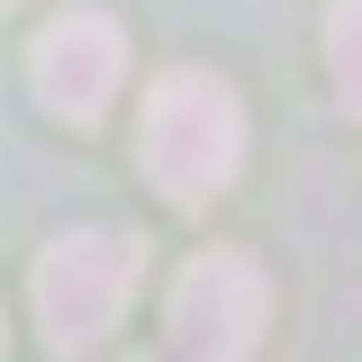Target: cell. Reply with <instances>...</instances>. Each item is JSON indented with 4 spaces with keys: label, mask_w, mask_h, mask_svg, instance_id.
Listing matches in <instances>:
<instances>
[{
    "label": "cell",
    "mask_w": 362,
    "mask_h": 362,
    "mask_svg": "<svg viewBox=\"0 0 362 362\" xmlns=\"http://www.w3.org/2000/svg\"><path fill=\"white\" fill-rule=\"evenodd\" d=\"M136 154H145V173L173 190L181 209H199L209 190L235 181L245 163V109H235V90L218 73H163V82L145 90V127H136Z\"/></svg>",
    "instance_id": "cell-1"
},
{
    "label": "cell",
    "mask_w": 362,
    "mask_h": 362,
    "mask_svg": "<svg viewBox=\"0 0 362 362\" xmlns=\"http://www.w3.org/2000/svg\"><path fill=\"white\" fill-rule=\"evenodd\" d=\"M136 281H145V245H136V235L82 226V235L45 245V263H37V317H45V344H54V354L100 344V335L127 317Z\"/></svg>",
    "instance_id": "cell-2"
},
{
    "label": "cell",
    "mask_w": 362,
    "mask_h": 362,
    "mask_svg": "<svg viewBox=\"0 0 362 362\" xmlns=\"http://www.w3.org/2000/svg\"><path fill=\"white\" fill-rule=\"evenodd\" d=\"M272 326V281L245 254H199L173 281V344L181 354H254Z\"/></svg>",
    "instance_id": "cell-3"
},
{
    "label": "cell",
    "mask_w": 362,
    "mask_h": 362,
    "mask_svg": "<svg viewBox=\"0 0 362 362\" xmlns=\"http://www.w3.org/2000/svg\"><path fill=\"white\" fill-rule=\"evenodd\" d=\"M118 73H127V37H118L109 9H64V18L37 37V54H28L37 100L54 109V118H73V127H100Z\"/></svg>",
    "instance_id": "cell-4"
},
{
    "label": "cell",
    "mask_w": 362,
    "mask_h": 362,
    "mask_svg": "<svg viewBox=\"0 0 362 362\" xmlns=\"http://www.w3.org/2000/svg\"><path fill=\"white\" fill-rule=\"evenodd\" d=\"M326 73H335V100L362 118V0L326 9Z\"/></svg>",
    "instance_id": "cell-5"
},
{
    "label": "cell",
    "mask_w": 362,
    "mask_h": 362,
    "mask_svg": "<svg viewBox=\"0 0 362 362\" xmlns=\"http://www.w3.org/2000/svg\"><path fill=\"white\" fill-rule=\"evenodd\" d=\"M0 9H9V0H0Z\"/></svg>",
    "instance_id": "cell-6"
}]
</instances>
